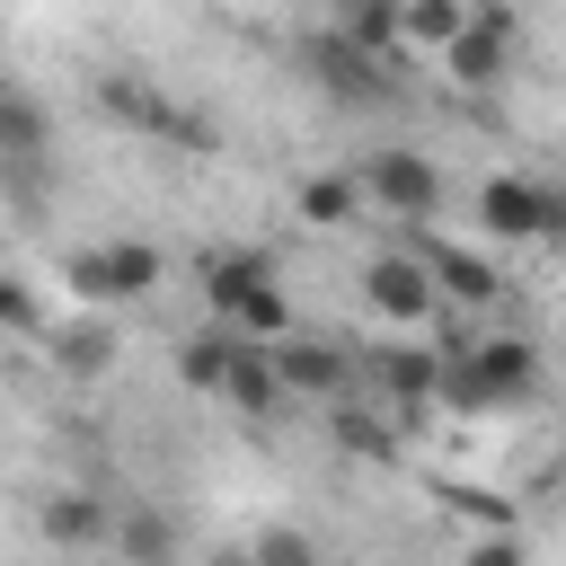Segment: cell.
Here are the masks:
<instances>
[{"instance_id":"obj_1","label":"cell","mask_w":566,"mask_h":566,"mask_svg":"<svg viewBox=\"0 0 566 566\" xmlns=\"http://www.w3.org/2000/svg\"><path fill=\"white\" fill-rule=\"evenodd\" d=\"M195 283H203V301H212V327H230L239 345H274V336H292V301H283V283H274V265H265L256 248H221V256H203Z\"/></svg>"},{"instance_id":"obj_14","label":"cell","mask_w":566,"mask_h":566,"mask_svg":"<svg viewBox=\"0 0 566 566\" xmlns=\"http://www.w3.org/2000/svg\"><path fill=\"white\" fill-rule=\"evenodd\" d=\"M221 398H230V407H248V416H274V407H283V380H274L265 345H239V354H230V371H221Z\"/></svg>"},{"instance_id":"obj_21","label":"cell","mask_w":566,"mask_h":566,"mask_svg":"<svg viewBox=\"0 0 566 566\" xmlns=\"http://www.w3.org/2000/svg\"><path fill=\"white\" fill-rule=\"evenodd\" d=\"M106 354H115L106 327H62V336H53V363H62V371H106Z\"/></svg>"},{"instance_id":"obj_9","label":"cell","mask_w":566,"mask_h":566,"mask_svg":"<svg viewBox=\"0 0 566 566\" xmlns=\"http://www.w3.org/2000/svg\"><path fill=\"white\" fill-rule=\"evenodd\" d=\"M363 301H371L380 318H398V327H433V310H442V292H433L424 256H371Z\"/></svg>"},{"instance_id":"obj_26","label":"cell","mask_w":566,"mask_h":566,"mask_svg":"<svg viewBox=\"0 0 566 566\" xmlns=\"http://www.w3.org/2000/svg\"><path fill=\"white\" fill-rule=\"evenodd\" d=\"M248 9H283V0H248Z\"/></svg>"},{"instance_id":"obj_8","label":"cell","mask_w":566,"mask_h":566,"mask_svg":"<svg viewBox=\"0 0 566 566\" xmlns=\"http://www.w3.org/2000/svg\"><path fill=\"white\" fill-rule=\"evenodd\" d=\"M265 363H274L283 398H336V389L354 380V354H345V345H327V336H274V345H265Z\"/></svg>"},{"instance_id":"obj_10","label":"cell","mask_w":566,"mask_h":566,"mask_svg":"<svg viewBox=\"0 0 566 566\" xmlns=\"http://www.w3.org/2000/svg\"><path fill=\"white\" fill-rule=\"evenodd\" d=\"M310 71H318V88H327V97H354V106H380V97H389L380 53H354L345 35H318V44H310Z\"/></svg>"},{"instance_id":"obj_25","label":"cell","mask_w":566,"mask_h":566,"mask_svg":"<svg viewBox=\"0 0 566 566\" xmlns=\"http://www.w3.org/2000/svg\"><path fill=\"white\" fill-rule=\"evenodd\" d=\"M212 566H256V557H212Z\"/></svg>"},{"instance_id":"obj_3","label":"cell","mask_w":566,"mask_h":566,"mask_svg":"<svg viewBox=\"0 0 566 566\" xmlns=\"http://www.w3.org/2000/svg\"><path fill=\"white\" fill-rule=\"evenodd\" d=\"M433 389H442L451 407H522V398L539 389V345H531V336H478V345L442 354Z\"/></svg>"},{"instance_id":"obj_6","label":"cell","mask_w":566,"mask_h":566,"mask_svg":"<svg viewBox=\"0 0 566 566\" xmlns=\"http://www.w3.org/2000/svg\"><path fill=\"white\" fill-rule=\"evenodd\" d=\"M354 186H363V203H380V212H398V221H433V212H442V168H433L424 150H371V159L354 168Z\"/></svg>"},{"instance_id":"obj_15","label":"cell","mask_w":566,"mask_h":566,"mask_svg":"<svg viewBox=\"0 0 566 566\" xmlns=\"http://www.w3.org/2000/svg\"><path fill=\"white\" fill-rule=\"evenodd\" d=\"M44 142H53L44 106H35L27 88H9V80H0V159H44Z\"/></svg>"},{"instance_id":"obj_19","label":"cell","mask_w":566,"mask_h":566,"mask_svg":"<svg viewBox=\"0 0 566 566\" xmlns=\"http://www.w3.org/2000/svg\"><path fill=\"white\" fill-rule=\"evenodd\" d=\"M371 371H380L398 398H433V371H442V354H416V345H371Z\"/></svg>"},{"instance_id":"obj_7","label":"cell","mask_w":566,"mask_h":566,"mask_svg":"<svg viewBox=\"0 0 566 566\" xmlns=\"http://www.w3.org/2000/svg\"><path fill=\"white\" fill-rule=\"evenodd\" d=\"M478 221L495 239H566V195H548L531 177H486L478 186Z\"/></svg>"},{"instance_id":"obj_22","label":"cell","mask_w":566,"mask_h":566,"mask_svg":"<svg viewBox=\"0 0 566 566\" xmlns=\"http://www.w3.org/2000/svg\"><path fill=\"white\" fill-rule=\"evenodd\" d=\"M35 327H44L35 283H27V274H0V336H35Z\"/></svg>"},{"instance_id":"obj_18","label":"cell","mask_w":566,"mask_h":566,"mask_svg":"<svg viewBox=\"0 0 566 566\" xmlns=\"http://www.w3.org/2000/svg\"><path fill=\"white\" fill-rule=\"evenodd\" d=\"M115 539H124L142 566H168V557H177V522H168L159 504H133V513H115Z\"/></svg>"},{"instance_id":"obj_20","label":"cell","mask_w":566,"mask_h":566,"mask_svg":"<svg viewBox=\"0 0 566 566\" xmlns=\"http://www.w3.org/2000/svg\"><path fill=\"white\" fill-rule=\"evenodd\" d=\"M336 35H345L354 53H389V44H398V0H354Z\"/></svg>"},{"instance_id":"obj_5","label":"cell","mask_w":566,"mask_h":566,"mask_svg":"<svg viewBox=\"0 0 566 566\" xmlns=\"http://www.w3.org/2000/svg\"><path fill=\"white\" fill-rule=\"evenodd\" d=\"M513 44H522L513 0H469V27L442 44V71H451L460 88H495V80L513 71Z\"/></svg>"},{"instance_id":"obj_12","label":"cell","mask_w":566,"mask_h":566,"mask_svg":"<svg viewBox=\"0 0 566 566\" xmlns=\"http://www.w3.org/2000/svg\"><path fill=\"white\" fill-rule=\"evenodd\" d=\"M44 539H62V548H97V539H115V513H106V495H88V486H62V495H44Z\"/></svg>"},{"instance_id":"obj_23","label":"cell","mask_w":566,"mask_h":566,"mask_svg":"<svg viewBox=\"0 0 566 566\" xmlns=\"http://www.w3.org/2000/svg\"><path fill=\"white\" fill-rule=\"evenodd\" d=\"M248 557H256V566H318V548H310L301 531H265V539H256Z\"/></svg>"},{"instance_id":"obj_16","label":"cell","mask_w":566,"mask_h":566,"mask_svg":"<svg viewBox=\"0 0 566 566\" xmlns=\"http://www.w3.org/2000/svg\"><path fill=\"white\" fill-rule=\"evenodd\" d=\"M460 27H469V0H398V44H424V53H442Z\"/></svg>"},{"instance_id":"obj_24","label":"cell","mask_w":566,"mask_h":566,"mask_svg":"<svg viewBox=\"0 0 566 566\" xmlns=\"http://www.w3.org/2000/svg\"><path fill=\"white\" fill-rule=\"evenodd\" d=\"M460 566H531V557H522V539H513V531H486V539H469V557H460Z\"/></svg>"},{"instance_id":"obj_17","label":"cell","mask_w":566,"mask_h":566,"mask_svg":"<svg viewBox=\"0 0 566 566\" xmlns=\"http://www.w3.org/2000/svg\"><path fill=\"white\" fill-rule=\"evenodd\" d=\"M230 354H239V336H230V327H203V336H186V345H177V380L221 398V371H230Z\"/></svg>"},{"instance_id":"obj_11","label":"cell","mask_w":566,"mask_h":566,"mask_svg":"<svg viewBox=\"0 0 566 566\" xmlns=\"http://www.w3.org/2000/svg\"><path fill=\"white\" fill-rule=\"evenodd\" d=\"M416 256H424V274H433V292H451V301H469V310H486V301H495V265H486L478 248H451V239H424Z\"/></svg>"},{"instance_id":"obj_13","label":"cell","mask_w":566,"mask_h":566,"mask_svg":"<svg viewBox=\"0 0 566 566\" xmlns=\"http://www.w3.org/2000/svg\"><path fill=\"white\" fill-rule=\"evenodd\" d=\"M292 212H301L310 230H345V221L363 212V186H354V168H318V177H301Z\"/></svg>"},{"instance_id":"obj_4","label":"cell","mask_w":566,"mask_h":566,"mask_svg":"<svg viewBox=\"0 0 566 566\" xmlns=\"http://www.w3.org/2000/svg\"><path fill=\"white\" fill-rule=\"evenodd\" d=\"M159 274H168V256H159L150 239L71 248V265H62V283H71L80 301H97V310H115V301H150V292H159Z\"/></svg>"},{"instance_id":"obj_2","label":"cell","mask_w":566,"mask_h":566,"mask_svg":"<svg viewBox=\"0 0 566 566\" xmlns=\"http://www.w3.org/2000/svg\"><path fill=\"white\" fill-rule=\"evenodd\" d=\"M97 115L124 124V133H142V142H168V150H212V142H221V124H212L203 106L168 97V88L142 80V71H97Z\"/></svg>"}]
</instances>
